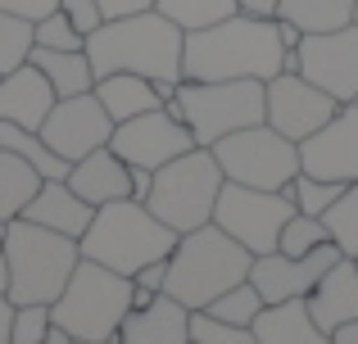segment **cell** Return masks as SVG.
I'll use <instances>...</instances> for the list:
<instances>
[{
	"label": "cell",
	"mask_w": 358,
	"mask_h": 344,
	"mask_svg": "<svg viewBox=\"0 0 358 344\" xmlns=\"http://www.w3.org/2000/svg\"><path fill=\"white\" fill-rule=\"evenodd\" d=\"M191 344H195V340H191Z\"/></svg>",
	"instance_id": "obj_49"
},
{
	"label": "cell",
	"mask_w": 358,
	"mask_h": 344,
	"mask_svg": "<svg viewBox=\"0 0 358 344\" xmlns=\"http://www.w3.org/2000/svg\"><path fill=\"white\" fill-rule=\"evenodd\" d=\"M277 36H281V45H286V50H299V41H304V32H299L290 18H277Z\"/></svg>",
	"instance_id": "obj_41"
},
{
	"label": "cell",
	"mask_w": 358,
	"mask_h": 344,
	"mask_svg": "<svg viewBox=\"0 0 358 344\" xmlns=\"http://www.w3.org/2000/svg\"><path fill=\"white\" fill-rule=\"evenodd\" d=\"M299 73L341 105L358 100V23H345L336 32H308L299 41Z\"/></svg>",
	"instance_id": "obj_15"
},
{
	"label": "cell",
	"mask_w": 358,
	"mask_h": 344,
	"mask_svg": "<svg viewBox=\"0 0 358 344\" xmlns=\"http://www.w3.org/2000/svg\"><path fill=\"white\" fill-rule=\"evenodd\" d=\"M182 45L186 32L155 5L141 14L105 18L87 36V54L96 77L105 73H141L150 82H182Z\"/></svg>",
	"instance_id": "obj_2"
},
{
	"label": "cell",
	"mask_w": 358,
	"mask_h": 344,
	"mask_svg": "<svg viewBox=\"0 0 358 344\" xmlns=\"http://www.w3.org/2000/svg\"><path fill=\"white\" fill-rule=\"evenodd\" d=\"M0 294H9V263H5V254H0Z\"/></svg>",
	"instance_id": "obj_46"
},
{
	"label": "cell",
	"mask_w": 358,
	"mask_h": 344,
	"mask_svg": "<svg viewBox=\"0 0 358 344\" xmlns=\"http://www.w3.org/2000/svg\"><path fill=\"white\" fill-rule=\"evenodd\" d=\"M73 344H114V340H73Z\"/></svg>",
	"instance_id": "obj_47"
},
{
	"label": "cell",
	"mask_w": 358,
	"mask_h": 344,
	"mask_svg": "<svg viewBox=\"0 0 358 344\" xmlns=\"http://www.w3.org/2000/svg\"><path fill=\"white\" fill-rule=\"evenodd\" d=\"M250 267H254L250 249L236 245L218 222H204V227L177 236V249L168 254L164 294H173L191 313H204L218 294H227L231 285L250 281Z\"/></svg>",
	"instance_id": "obj_3"
},
{
	"label": "cell",
	"mask_w": 358,
	"mask_h": 344,
	"mask_svg": "<svg viewBox=\"0 0 358 344\" xmlns=\"http://www.w3.org/2000/svg\"><path fill=\"white\" fill-rule=\"evenodd\" d=\"M331 344H358V322H341L331 331Z\"/></svg>",
	"instance_id": "obj_44"
},
{
	"label": "cell",
	"mask_w": 358,
	"mask_h": 344,
	"mask_svg": "<svg viewBox=\"0 0 358 344\" xmlns=\"http://www.w3.org/2000/svg\"><path fill=\"white\" fill-rule=\"evenodd\" d=\"M254 336H259V344H331V336L308 313V299L268 304L254 317Z\"/></svg>",
	"instance_id": "obj_22"
},
{
	"label": "cell",
	"mask_w": 358,
	"mask_h": 344,
	"mask_svg": "<svg viewBox=\"0 0 358 344\" xmlns=\"http://www.w3.org/2000/svg\"><path fill=\"white\" fill-rule=\"evenodd\" d=\"M127 313H131V276H122L105 263H91V258H82L73 267L64 294L50 304V317L73 340H114L118 344V327Z\"/></svg>",
	"instance_id": "obj_7"
},
{
	"label": "cell",
	"mask_w": 358,
	"mask_h": 344,
	"mask_svg": "<svg viewBox=\"0 0 358 344\" xmlns=\"http://www.w3.org/2000/svg\"><path fill=\"white\" fill-rule=\"evenodd\" d=\"M358 0H281L272 18H290L299 32H336V27L354 23Z\"/></svg>",
	"instance_id": "obj_26"
},
{
	"label": "cell",
	"mask_w": 358,
	"mask_h": 344,
	"mask_svg": "<svg viewBox=\"0 0 358 344\" xmlns=\"http://www.w3.org/2000/svg\"><path fill=\"white\" fill-rule=\"evenodd\" d=\"M341 109V100L327 96L317 82H308L304 73H277L268 77V123L290 141H308L317 127H327Z\"/></svg>",
	"instance_id": "obj_14"
},
{
	"label": "cell",
	"mask_w": 358,
	"mask_h": 344,
	"mask_svg": "<svg viewBox=\"0 0 358 344\" xmlns=\"http://www.w3.org/2000/svg\"><path fill=\"white\" fill-rule=\"evenodd\" d=\"M100 14L105 18H122V14H141V9H150L155 0H96Z\"/></svg>",
	"instance_id": "obj_39"
},
{
	"label": "cell",
	"mask_w": 358,
	"mask_h": 344,
	"mask_svg": "<svg viewBox=\"0 0 358 344\" xmlns=\"http://www.w3.org/2000/svg\"><path fill=\"white\" fill-rule=\"evenodd\" d=\"M331 240V231H327V222L322 218H313V213H290L286 218V227H281V240H277V249L281 254H308V249H317V245H327Z\"/></svg>",
	"instance_id": "obj_31"
},
{
	"label": "cell",
	"mask_w": 358,
	"mask_h": 344,
	"mask_svg": "<svg viewBox=\"0 0 358 344\" xmlns=\"http://www.w3.org/2000/svg\"><path fill=\"white\" fill-rule=\"evenodd\" d=\"M69 186L91 209H100V204H114V200H131V168L109 145H100V150H91L87 159H78L69 168Z\"/></svg>",
	"instance_id": "obj_19"
},
{
	"label": "cell",
	"mask_w": 358,
	"mask_h": 344,
	"mask_svg": "<svg viewBox=\"0 0 358 344\" xmlns=\"http://www.w3.org/2000/svg\"><path fill=\"white\" fill-rule=\"evenodd\" d=\"M27 59L45 73V82L55 87V96H82V91L96 87V68H91L87 50H45V45H32Z\"/></svg>",
	"instance_id": "obj_24"
},
{
	"label": "cell",
	"mask_w": 358,
	"mask_h": 344,
	"mask_svg": "<svg viewBox=\"0 0 358 344\" xmlns=\"http://www.w3.org/2000/svg\"><path fill=\"white\" fill-rule=\"evenodd\" d=\"M191 340L195 344H259L254 327H227L209 313H191Z\"/></svg>",
	"instance_id": "obj_35"
},
{
	"label": "cell",
	"mask_w": 358,
	"mask_h": 344,
	"mask_svg": "<svg viewBox=\"0 0 358 344\" xmlns=\"http://www.w3.org/2000/svg\"><path fill=\"white\" fill-rule=\"evenodd\" d=\"M290 213H295V200L286 190H254V186H241V181H222V195L213 204V222L236 245L250 249L254 258L277 249Z\"/></svg>",
	"instance_id": "obj_10"
},
{
	"label": "cell",
	"mask_w": 358,
	"mask_h": 344,
	"mask_svg": "<svg viewBox=\"0 0 358 344\" xmlns=\"http://www.w3.org/2000/svg\"><path fill=\"white\" fill-rule=\"evenodd\" d=\"M164 281H168V258H155V263H145L136 276H131V285H141V290H155V294H164Z\"/></svg>",
	"instance_id": "obj_38"
},
{
	"label": "cell",
	"mask_w": 358,
	"mask_h": 344,
	"mask_svg": "<svg viewBox=\"0 0 358 344\" xmlns=\"http://www.w3.org/2000/svg\"><path fill=\"white\" fill-rule=\"evenodd\" d=\"M313 322L331 336L341 322H358V258H341L308 294Z\"/></svg>",
	"instance_id": "obj_21"
},
{
	"label": "cell",
	"mask_w": 358,
	"mask_h": 344,
	"mask_svg": "<svg viewBox=\"0 0 358 344\" xmlns=\"http://www.w3.org/2000/svg\"><path fill=\"white\" fill-rule=\"evenodd\" d=\"M41 136H45V145H50L59 159L78 163V159H87L91 150L109 145V136H114V118L105 114V105L96 100V91H82V96L55 100V109L45 114V123H41Z\"/></svg>",
	"instance_id": "obj_13"
},
{
	"label": "cell",
	"mask_w": 358,
	"mask_h": 344,
	"mask_svg": "<svg viewBox=\"0 0 358 344\" xmlns=\"http://www.w3.org/2000/svg\"><path fill=\"white\" fill-rule=\"evenodd\" d=\"M55 100L59 96H55V87L45 82V73L27 59V63H18L14 73L0 77V123H18V127L41 132V123L55 109Z\"/></svg>",
	"instance_id": "obj_17"
},
{
	"label": "cell",
	"mask_w": 358,
	"mask_h": 344,
	"mask_svg": "<svg viewBox=\"0 0 358 344\" xmlns=\"http://www.w3.org/2000/svg\"><path fill=\"white\" fill-rule=\"evenodd\" d=\"M45 177L32 168L27 159H18L14 150H0V227L14 218H23L27 204H32V195L41 190Z\"/></svg>",
	"instance_id": "obj_25"
},
{
	"label": "cell",
	"mask_w": 358,
	"mask_h": 344,
	"mask_svg": "<svg viewBox=\"0 0 358 344\" xmlns=\"http://www.w3.org/2000/svg\"><path fill=\"white\" fill-rule=\"evenodd\" d=\"M91 91H96V100L105 105V114L114 123H127V118L150 114V109L164 105L159 87L150 77H141V73H105V77H96Z\"/></svg>",
	"instance_id": "obj_23"
},
{
	"label": "cell",
	"mask_w": 358,
	"mask_h": 344,
	"mask_svg": "<svg viewBox=\"0 0 358 344\" xmlns=\"http://www.w3.org/2000/svg\"><path fill=\"white\" fill-rule=\"evenodd\" d=\"M213 159L227 181L254 186V190H286L299 172V145L290 136H281L272 123H254L241 132L222 136L213 145Z\"/></svg>",
	"instance_id": "obj_9"
},
{
	"label": "cell",
	"mask_w": 358,
	"mask_h": 344,
	"mask_svg": "<svg viewBox=\"0 0 358 344\" xmlns=\"http://www.w3.org/2000/svg\"><path fill=\"white\" fill-rule=\"evenodd\" d=\"M159 14H168L182 32H200V27H213L222 18L241 14L236 0H155Z\"/></svg>",
	"instance_id": "obj_27"
},
{
	"label": "cell",
	"mask_w": 358,
	"mask_h": 344,
	"mask_svg": "<svg viewBox=\"0 0 358 344\" xmlns=\"http://www.w3.org/2000/svg\"><path fill=\"white\" fill-rule=\"evenodd\" d=\"M78 245H82V258H91V263H105L122 276H136L145 263L173 254L177 231L168 222H159L145 200H114L96 209V218L82 231Z\"/></svg>",
	"instance_id": "obj_5"
},
{
	"label": "cell",
	"mask_w": 358,
	"mask_h": 344,
	"mask_svg": "<svg viewBox=\"0 0 358 344\" xmlns=\"http://www.w3.org/2000/svg\"><path fill=\"white\" fill-rule=\"evenodd\" d=\"M118 344H191V308L173 294H159L145 308H131L118 327Z\"/></svg>",
	"instance_id": "obj_18"
},
{
	"label": "cell",
	"mask_w": 358,
	"mask_h": 344,
	"mask_svg": "<svg viewBox=\"0 0 358 344\" xmlns=\"http://www.w3.org/2000/svg\"><path fill=\"white\" fill-rule=\"evenodd\" d=\"M236 5L245 9V14H259V18H272V14H277V5H281V0H236Z\"/></svg>",
	"instance_id": "obj_42"
},
{
	"label": "cell",
	"mask_w": 358,
	"mask_h": 344,
	"mask_svg": "<svg viewBox=\"0 0 358 344\" xmlns=\"http://www.w3.org/2000/svg\"><path fill=\"white\" fill-rule=\"evenodd\" d=\"M168 114H177L195 132V145H218L222 136L241 127L268 123V82L236 77V82H182L168 100Z\"/></svg>",
	"instance_id": "obj_6"
},
{
	"label": "cell",
	"mask_w": 358,
	"mask_h": 344,
	"mask_svg": "<svg viewBox=\"0 0 358 344\" xmlns=\"http://www.w3.org/2000/svg\"><path fill=\"white\" fill-rule=\"evenodd\" d=\"M23 218L36 222V227H50V231H64V236L82 240V231L91 227L96 209H91V204L69 186V177H64V181H41V190L32 195V204H27Z\"/></svg>",
	"instance_id": "obj_20"
},
{
	"label": "cell",
	"mask_w": 358,
	"mask_h": 344,
	"mask_svg": "<svg viewBox=\"0 0 358 344\" xmlns=\"http://www.w3.org/2000/svg\"><path fill=\"white\" fill-rule=\"evenodd\" d=\"M268 308L263 304V294L254 290V281H241V285H231L227 294H218V299L209 304V317H218V322H227V327H254V317Z\"/></svg>",
	"instance_id": "obj_28"
},
{
	"label": "cell",
	"mask_w": 358,
	"mask_h": 344,
	"mask_svg": "<svg viewBox=\"0 0 358 344\" xmlns=\"http://www.w3.org/2000/svg\"><path fill=\"white\" fill-rule=\"evenodd\" d=\"M32 45H45V50H87V36L73 27V18L64 9H55V14L32 23Z\"/></svg>",
	"instance_id": "obj_33"
},
{
	"label": "cell",
	"mask_w": 358,
	"mask_h": 344,
	"mask_svg": "<svg viewBox=\"0 0 358 344\" xmlns=\"http://www.w3.org/2000/svg\"><path fill=\"white\" fill-rule=\"evenodd\" d=\"M50 327H55L50 304H14V322H9V344H41Z\"/></svg>",
	"instance_id": "obj_34"
},
{
	"label": "cell",
	"mask_w": 358,
	"mask_h": 344,
	"mask_svg": "<svg viewBox=\"0 0 358 344\" xmlns=\"http://www.w3.org/2000/svg\"><path fill=\"white\" fill-rule=\"evenodd\" d=\"M322 222H327V231H331V240L341 245V254L358 258V181L345 186V195L322 213Z\"/></svg>",
	"instance_id": "obj_30"
},
{
	"label": "cell",
	"mask_w": 358,
	"mask_h": 344,
	"mask_svg": "<svg viewBox=\"0 0 358 344\" xmlns=\"http://www.w3.org/2000/svg\"><path fill=\"white\" fill-rule=\"evenodd\" d=\"M127 168H131V163H127ZM150 186H155V172H150V168H131V200H145Z\"/></svg>",
	"instance_id": "obj_40"
},
{
	"label": "cell",
	"mask_w": 358,
	"mask_h": 344,
	"mask_svg": "<svg viewBox=\"0 0 358 344\" xmlns=\"http://www.w3.org/2000/svg\"><path fill=\"white\" fill-rule=\"evenodd\" d=\"M109 150H114L122 163H131V168L159 172L164 163H173L177 154L195 150V132L177 114H168V109L159 105V109H150V114H136V118H127V123H114Z\"/></svg>",
	"instance_id": "obj_11"
},
{
	"label": "cell",
	"mask_w": 358,
	"mask_h": 344,
	"mask_svg": "<svg viewBox=\"0 0 358 344\" xmlns=\"http://www.w3.org/2000/svg\"><path fill=\"white\" fill-rule=\"evenodd\" d=\"M299 168L331 181H358V100L341 105L331 123L299 141Z\"/></svg>",
	"instance_id": "obj_16"
},
{
	"label": "cell",
	"mask_w": 358,
	"mask_h": 344,
	"mask_svg": "<svg viewBox=\"0 0 358 344\" xmlns=\"http://www.w3.org/2000/svg\"><path fill=\"white\" fill-rule=\"evenodd\" d=\"M286 45L277 36V18L231 14L213 27L186 32L182 45V82H236V77H277Z\"/></svg>",
	"instance_id": "obj_1"
},
{
	"label": "cell",
	"mask_w": 358,
	"mask_h": 344,
	"mask_svg": "<svg viewBox=\"0 0 358 344\" xmlns=\"http://www.w3.org/2000/svg\"><path fill=\"white\" fill-rule=\"evenodd\" d=\"M354 23H358V5H354Z\"/></svg>",
	"instance_id": "obj_48"
},
{
	"label": "cell",
	"mask_w": 358,
	"mask_h": 344,
	"mask_svg": "<svg viewBox=\"0 0 358 344\" xmlns=\"http://www.w3.org/2000/svg\"><path fill=\"white\" fill-rule=\"evenodd\" d=\"M27 54H32V23L0 9V77L27 63Z\"/></svg>",
	"instance_id": "obj_32"
},
{
	"label": "cell",
	"mask_w": 358,
	"mask_h": 344,
	"mask_svg": "<svg viewBox=\"0 0 358 344\" xmlns=\"http://www.w3.org/2000/svg\"><path fill=\"white\" fill-rule=\"evenodd\" d=\"M41 344H73V336H69V331L59 327V322H55V327L45 331V340H41Z\"/></svg>",
	"instance_id": "obj_45"
},
{
	"label": "cell",
	"mask_w": 358,
	"mask_h": 344,
	"mask_svg": "<svg viewBox=\"0 0 358 344\" xmlns=\"http://www.w3.org/2000/svg\"><path fill=\"white\" fill-rule=\"evenodd\" d=\"M345 186H350V181H331V177L299 172L295 181L286 186V195L295 200V209H299V213H313V218H322V213H327V209H331V204L345 195Z\"/></svg>",
	"instance_id": "obj_29"
},
{
	"label": "cell",
	"mask_w": 358,
	"mask_h": 344,
	"mask_svg": "<svg viewBox=\"0 0 358 344\" xmlns=\"http://www.w3.org/2000/svg\"><path fill=\"white\" fill-rule=\"evenodd\" d=\"M59 9L73 18V27H78L82 36H91L100 23H105V14H100V5H96V0H59Z\"/></svg>",
	"instance_id": "obj_36"
},
{
	"label": "cell",
	"mask_w": 358,
	"mask_h": 344,
	"mask_svg": "<svg viewBox=\"0 0 358 344\" xmlns=\"http://www.w3.org/2000/svg\"><path fill=\"white\" fill-rule=\"evenodd\" d=\"M9 322H14V304L9 294H0V344H9Z\"/></svg>",
	"instance_id": "obj_43"
},
{
	"label": "cell",
	"mask_w": 358,
	"mask_h": 344,
	"mask_svg": "<svg viewBox=\"0 0 358 344\" xmlns=\"http://www.w3.org/2000/svg\"><path fill=\"white\" fill-rule=\"evenodd\" d=\"M0 9H5V14L27 18V23H36V18L55 14V9H59V0H0Z\"/></svg>",
	"instance_id": "obj_37"
},
{
	"label": "cell",
	"mask_w": 358,
	"mask_h": 344,
	"mask_svg": "<svg viewBox=\"0 0 358 344\" xmlns=\"http://www.w3.org/2000/svg\"><path fill=\"white\" fill-rule=\"evenodd\" d=\"M0 254L9 263V304H55L82 263V245L73 236L27 218L0 227Z\"/></svg>",
	"instance_id": "obj_4"
},
{
	"label": "cell",
	"mask_w": 358,
	"mask_h": 344,
	"mask_svg": "<svg viewBox=\"0 0 358 344\" xmlns=\"http://www.w3.org/2000/svg\"><path fill=\"white\" fill-rule=\"evenodd\" d=\"M341 245L336 240H327V245L308 249V254H281V249H272V254H259L250 267V281L254 290L263 294V304H290V299H308L313 294V285L322 281L327 272H331L336 263H341Z\"/></svg>",
	"instance_id": "obj_12"
},
{
	"label": "cell",
	"mask_w": 358,
	"mask_h": 344,
	"mask_svg": "<svg viewBox=\"0 0 358 344\" xmlns=\"http://www.w3.org/2000/svg\"><path fill=\"white\" fill-rule=\"evenodd\" d=\"M222 168L213 159V145H195V150L177 154L173 163L155 172V186H150L145 204L159 222L182 236V231H195L204 222H213V204L222 195Z\"/></svg>",
	"instance_id": "obj_8"
}]
</instances>
